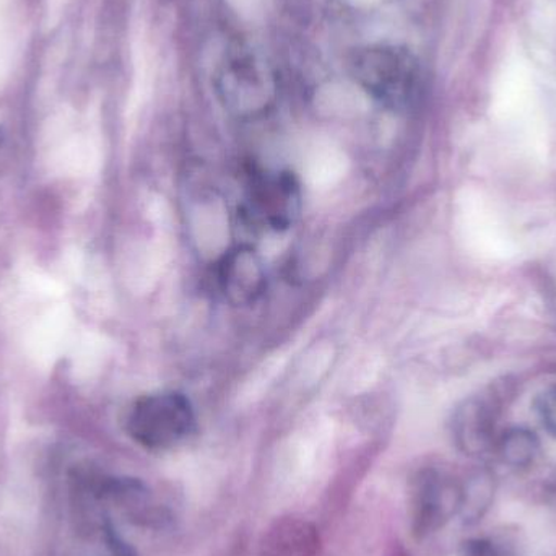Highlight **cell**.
<instances>
[{
  "mask_svg": "<svg viewBox=\"0 0 556 556\" xmlns=\"http://www.w3.org/2000/svg\"><path fill=\"white\" fill-rule=\"evenodd\" d=\"M215 281L228 303L235 306L256 303L267 285L263 257L250 244L233 248L218 263Z\"/></svg>",
  "mask_w": 556,
  "mask_h": 556,
  "instance_id": "8992f818",
  "label": "cell"
},
{
  "mask_svg": "<svg viewBox=\"0 0 556 556\" xmlns=\"http://www.w3.org/2000/svg\"><path fill=\"white\" fill-rule=\"evenodd\" d=\"M463 503V489L446 473L425 469L415 477L412 486V519L418 535L431 534L443 528Z\"/></svg>",
  "mask_w": 556,
  "mask_h": 556,
  "instance_id": "5b68a950",
  "label": "cell"
},
{
  "mask_svg": "<svg viewBox=\"0 0 556 556\" xmlns=\"http://www.w3.org/2000/svg\"><path fill=\"white\" fill-rule=\"evenodd\" d=\"M463 556H500L496 548L490 542L472 541L464 547Z\"/></svg>",
  "mask_w": 556,
  "mask_h": 556,
  "instance_id": "8fae6325",
  "label": "cell"
},
{
  "mask_svg": "<svg viewBox=\"0 0 556 556\" xmlns=\"http://www.w3.org/2000/svg\"><path fill=\"white\" fill-rule=\"evenodd\" d=\"M495 446L503 463L515 469H522L538 459L541 441L526 428H511L496 440Z\"/></svg>",
  "mask_w": 556,
  "mask_h": 556,
  "instance_id": "ba28073f",
  "label": "cell"
},
{
  "mask_svg": "<svg viewBox=\"0 0 556 556\" xmlns=\"http://www.w3.org/2000/svg\"><path fill=\"white\" fill-rule=\"evenodd\" d=\"M218 91L231 113L257 116L273 104L276 85L264 62L250 52H238L222 72Z\"/></svg>",
  "mask_w": 556,
  "mask_h": 556,
  "instance_id": "277c9868",
  "label": "cell"
},
{
  "mask_svg": "<svg viewBox=\"0 0 556 556\" xmlns=\"http://www.w3.org/2000/svg\"><path fill=\"white\" fill-rule=\"evenodd\" d=\"M194 428V408L179 392L142 395L127 412V434L150 451L173 450L185 443Z\"/></svg>",
  "mask_w": 556,
  "mask_h": 556,
  "instance_id": "7a4b0ae2",
  "label": "cell"
},
{
  "mask_svg": "<svg viewBox=\"0 0 556 556\" xmlns=\"http://www.w3.org/2000/svg\"><path fill=\"white\" fill-rule=\"evenodd\" d=\"M350 71L363 90L392 110L412 106L421 91L420 65L407 49L395 46L362 49L350 61Z\"/></svg>",
  "mask_w": 556,
  "mask_h": 556,
  "instance_id": "6da1fadb",
  "label": "cell"
},
{
  "mask_svg": "<svg viewBox=\"0 0 556 556\" xmlns=\"http://www.w3.org/2000/svg\"><path fill=\"white\" fill-rule=\"evenodd\" d=\"M493 495H495V486H493L492 477H476L467 489H463L460 511L466 513L467 518L470 519L482 518L492 505Z\"/></svg>",
  "mask_w": 556,
  "mask_h": 556,
  "instance_id": "9c48e42d",
  "label": "cell"
},
{
  "mask_svg": "<svg viewBox=\"0 0 556 556\" xmlns=\"http://www.w3.org/2000/svg\"><path fill=\"white\" fill-rule=\"evenodd\" d=\"M538 412L544 427L556 437V384L542 392L538 399Z\"/></svg>",
  "mask_w": 556,
  "mask_h": 556,
  "instance_id": "30bf717a",
  "label": "cell"
},
{
  "mask_svg": "<svg viewBox=\"0 0 556 556\" xmlns=\"http://www.w3.org/2000/svg\"><path fill=\"white\" fill-rule=\"evenodd\" d=\"M496 412L483 399L464 402L453 417V438L467 456H482L495 446Z\"/></svg>",
  "mask_w": 556,
  "mask_h": 556,
  "instance_id": "52a82bcc",
  "label": "cell"
},
{
  "mask_svg": "<svg viewBox=\"0 0 556 556\" xmlns=\"http://www.w3.org/2000/svg\"><path fill=\"white\" fill-rule=\"evenodd\" d=\"M303 207V195L296 176L283 169L254 172L250 176L244 195V222L254 230H290Z\"/></svg>",
  "mask_w": 556,
  "mask_h": 556,
  "instance_id": "3957f363",
  "label": "cell"
}]
</instances>
